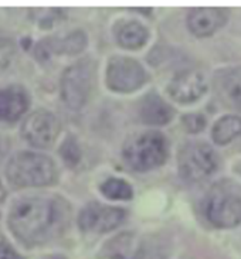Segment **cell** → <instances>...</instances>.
Returning <instances> with one entry per match:
<instances>
[{"label": "cell", "mask_w": 241, "mask_h": 259, "mask_svg": "<svg viewBox=\"0 0 241 259\" xmlns=\"http://www.w3.org/2000/svg\"><path fill=\"white\" fill-rule=\"evenodd\" d=\"M68 220L64 200L50 196L21 197L12 205L7 224L24 245L44 244L63 231Z\"/></svg>", "instance_id": "obj_1"}, {"label": "cell", "mask_w": 241, "mask_h": 259, "mask_svg": "<svg viewBox=\"0 0 241 259\" xmlns=\"http://www.w3.org/2000/svg\"><path fill=\"white\" fill-rule=\"evenodd\" d=\"M6 177L14 187H44L57 180L56 163L44 154L20 152L7 163Z\"/></svg>", "instance_id": "obj_2"}, {"label": "cell", "mask_w": 241, "mask_h": 259, "mask_svg": "<svg viewBox=\"0 0 241 259\" xmlns=\"http://www.w3.org/2000/svg\"><path fill=\"white\" fill-rule=\"evenodd\" d=\"M169 145L159 132H143L127 142L124 159L136 171H148L162 166L168 159Z\"/></svg>", "instance_id": "obj_3"}, {"label": "cell", "mask_w": 241, "mask_h": 259, "mask_svg": "<svg viewBox=\"0 0 241 259\" xmlns=\"http://www.w3.org/2000/svg\"><path fill=\"white\" fill-rule=\"evenodd\" d=\"M206 215L220 228H233L241 223V187L223 182L213 186L206 200Z\"/></svg>", "instance_id": "obj_4"}, {"label": "cell", "mask_w": 241, "mask_h": 259, "mask_svg": "<svg viewBox=\"0 0 241 259\" xmlns=\"http://www.w3.org/2000/svg\"><path fill=\"white\" fill-rule=\"evenodd\" d=\"M217 154L205 142H191L180 149L179 171L184 182H203L217 170Z\"/></svg>", "instance_id": "obj_5"}, {"label": "cell", "mask_w": 241, "mask_h": 259, "mask_svg": "<svg viewBox=\"0 0 241 259\" xmlns=\"http://www.w3.org/2000/svg\"><path fill=\"white\" fill-rule=\"evenodd\" d=\"M92 88V64L81 60L64 71L60 81L61 98L65 105L78 111L90 98Z\"/></svg>", "instance_id": "obj_6"}, {"label": "cell", "mask_w": 241, "mask_h": 259, "mask_svg": "<svg viewBox=\"0 0 241 259\" xmlns=\"http://www.w3.org/2000/svg\"><path fill=\"white\" fill-rule=\"evenodd\" d=\"M146 72L141 64L134 58L113 57L106 70V85L115 92L136 91L146 82Z\"/></svg>", "instance_id": "obj_7"}, {"label": "cell", "mask_w": 241, "mask_h": 259, "mask_svg": "<svg viewBox=\"0 0 241 259\" xmlns=\"http://www.w3.org/2000/svg\"><path fill=\"white\" fill-rule=\"evenodd\" d=\"M61 131L60 120L47 111H35L23 122L21 135L30 145L35 147H50Z\"/></svg>", "instance_id": "obj_8"}, {"label": "cell", "mask_w": 241, "mask_h": 259, "mask_svg": "<svg viewBox=\"0 0 241 259\" xmlns=\"http://www.w3.org/2000/svg\"><path fill=\"white\" fill-rule=\"evenodd\" d=\"M125 211L118 207L88 204L78 217V225L84 232H108L115 230L124 221Z\"/></svg>", "instance_id": "obj_9"}, {"label": "cell", "mask_w": 241, "mask_h": 259, "mask_svg": "<svg viewBox=\"0 0 241 259\" xmlns=\"http://www.w3.org/2000/svg\"><path fill=\"white\" fill-rule=\"evenodd\" d=\"M207 91L205 75L196 70H187L177 74L169 84V95L180 104L197 101Z\"/></svg>", "instance_id": "obj_10"}, {"label": "cell", "mask_w": 241, "mask_h": 259, "mask_svg": "<svg viewBox=\"0 0 241 259\" xmlns=\"http://www.w3.org/2000/svg\"><path fill=\"white\" fill-rule=\"evenodd\" d=\"M30 105L28 94L23 87L10 85L0 90V119L14 122L20 119Z\"/></svg>", "instance_id": "obj_11"}, {"label": "cell", "mask_w": 241, "mask_h": 259, "mask_svg": "<svg viewBox=\"0 0 241 259\" xmlns=\"http://www.w3.org/2000/svg\"><path fill=\"white\" fill-rule=\"evenodd\" d=\"M226 23V14L216 7H197L187 17V26L198 37L213 34Z\"/></svg>", "instance_id": "obj_12"}, {"label": "cell", "mask_w": 241, "mask_h": 259, "mask_svg": "<svg viewBox=\"0 0 241 259\" xmlns=\"http://www.w3.org/2000/svg\"><path fill=\"white\" fill-rule=\"evenodd\" d=\"M139 115L148 125H166L173 118V108L156 94H149L141 102Z\"/></svg>", "instance_id": "obj_13"}, {"label": "cell", "mask_w": 241, "mask_h": 259, "mask_svg": "<svg viewBox=\"0 0 241 259\" xmlns=\"http://www.w3.org/2000/svg\"><path fill=\"white\" fill-rule=\"evenodd\" d=\"M149 37L148 30L138 21H129L124 24L116 33V40L120 47L129 50L141 49Z\"/></svg>", "instance_id": "obj_14"}, {"label": "cell", "mask_w": 241, "mask_h": 259, "mask_svg": "<svg viewBox=\"0 0 241 259\" xmlns=\"http://www.w3.org/2000/svg\"><path fill=\"white\" fill-rule=\"evenodd\" d=\"M220 92L226 104L241 111V67L230 70L223 77Z\"/></svg>", "instance_id": "obj_15"}, {"label": "cell", "mask_w": 241, "mask_h": 259, "mask_svg": "<svg viewBox=\"0 0 241 259\" xmlns=\"http://www.w3.org/2000/svg\"><path fill=\"white\" fill-rule=\"evenodd\" d=\"M241 135V118L237 115H226L213 127V140L217 145H227Z\"/></svg>", "instance_id": "obj_16"}, {"label": "cell", "mask_w": 241, "mask_h": 259, "mask_svg": "<svg viewBox=\"0 0 241 259\" xmlns=\"http://www.w3.org/2000/svg\"><path fill=\"white\" fill-rule=\"evenodd\" d=\"M101 193L111 200H129L132 197V187L125 180L108 179L101 186Z\"/></svg>", "instance_id": "obj_17"}, {"label": "cell", "mask_w": 241, "mask_h": 259, "mask_svg": "<svg viewBox=\"0 0 241 259\" xmlns=\"http://www.w3.org/2000/svg\"><path fill=\"white\" fill-rule=\"evenodd\" d=\"M60 154L68 166H71V167L77 166L78 161L81 160V150H79L77 140L72 136H68L60 147Z\"/></svg>", "instance_id": "obj_18"}, {"label": "cell", "mask_w": 241, "mask_h": 259, "mask_svg": "<svg viewBox=\"0 0 241 259\" xmlns=\"http://www.w3.org/2000/svg\"><path fill=\"white\" fill-rule=\"evenodd\" d=\"M14 53H16V49H14L13 41L6 37H0V70L9 67V64L13 60Z\"/></svg>", "instance_id": "obj_19"}, {"label": "cell", "mask_w": 241, "mask_h": 259, "mask_svg": "<svg viewBox=\"0 0 241 259\" xmlns=\"http://www.w3.org/2000/svg\"><path fill=\"white\" fill-rule=\"evenodd\" d=\"M184 127L191 133H197L206 127V118L200 113H189L182 118Z\"/></svg>", "instance_id": "obj_20"}, {"label": "cell", "mask_w": 241, "mask_h": 259, "mask_svg": "<svg viewBox=\"0 0 241 259\" xmlns=\"http://www.w3.org/2000/svg\"><path fill=\"white\" fill-rule=\"evenodd\" d=\"M0 259H21V256L14 251L12 246L0 242Z\"/></svg>", "instance_id": "obj_21"}, {"label": "cell", "mask_w": 241, "mask_h": 259, "mask_svg": "<svg viewBox=\"0 0 241 259\" xmlns=\"http://www.w3.org/2000/svg\"><path fill=\"white\" fill-rule=\"evenodd\" d=\"M111 259H138V255L134 251H116L112 253Z\"/></svg>", "instance_id": "obj_22"}, {"label": "cell", "mask_w": 241, "mask_h": 259, "mask_svg": "<svg viewBox=\"0 0 241 259\" xmlns=\"http://www.w3.org/2000/svg\"><path fill=\"white\" fill-rule=\"evenodd\" d=\"M42 259H67L63 255H47V256H43Z\"/></svg>", "instance_id": "obj_23"}]
</instances>
